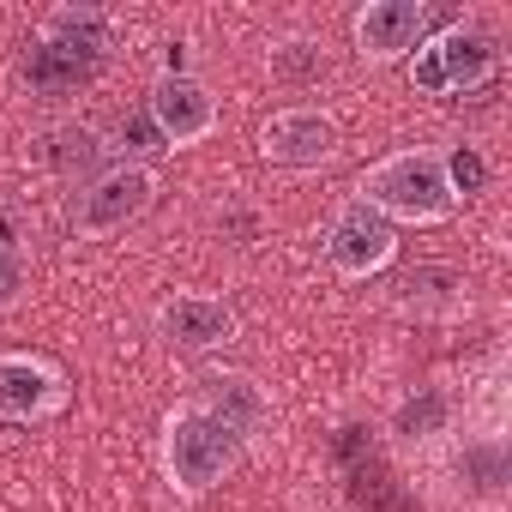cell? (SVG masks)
Instances as JSON below:
<instances>
[{"label":"cell","mask_w":512,"mask_h":512,"mask_svg":"<svg viewBox=\"0 0 512 512\" xmlns=\"http://www.w3.org/2000/svg\"><path fill=\"white\" fill-rule=\"evenodd\" d=\"M31 290V266H25V253L0 241V314H13Z\"/></svg>","instance_id":"d6986e66"},{"label":"cell","mask_w":512,"mask_h":512,"mask_svg":"<svg viewBox=\"0 0 512 512\" xmlns=\"http://www.w3.org/2000/svg\"><path fill=\"white\" fill-rule=\"evenodd\" d=\"M97 163H103V139L91 133V127H79V121H61L55 133H49V169L61 175V181H91L97 175Z\"/></svg>","instance_id":"9a60e30c"},{"label":"cell","mask_w":512,"mask_h":512,"mask_svg":"<svg viewBox=\"0 0 512 512\" xmlns=\"http://www.w3.org/2000/svg\"><path fill=\"white\" fill-rule=\"evenodd\" d=\"M446 428H452V398H446L440 386H416V392L392 410V434L410 440V446H416V440H440Z\"/></svg>","instance_id":"2e32d148"},{"label":"cell","mask_w":512,"mask_h":512,"mask_svg":"<svg viewBox=\"0 0 512 512\" xmlns=\"http://www.w3.org/2000/svg\"><path fill=\"white\" fill-rule=\"evenodd\" d=\"M446 181H452V199H476V193H482V181H488V163H482V151H476V145H458V151H446Z\"/></svg>","instance_id":"ac0fdd59"},{"label":"cell","mask_w":512,"mask_h":512,"mask_svg":"<svg viewBox=\"0 0 512 512\" xmlns=\"http://www.w3.org/2000/svg\"><path fill=\"white\" fill-rule=\"evenodd\" d=\"M338 151H344L338 115L320 109V103H290V109H278V115L260 127V157H266L272 169H296V175H308V169L338 163Z\"/></svg>","instance_id":"8992f818"},{"label":"cell","mask_w":512,"mask_h":512,"mask_svg":"<svg viewBox=\"0 0 512 512\" xmlns=\"http://www.w3.org/2000/svg\"><path fill=\"white\" fill-rule=\"evenodd\" d=\"M199 404H205L211 416H223V422H229L247 446L272 428V392H266L260 380H253V374H241V368L211 374V380H205V392H199Z\"/></svg>","instance_id":"7c38bea8"},{"label":"cell","mask_w":512,"mask_h":512,"mask_svg":"<svg viewBox=\"0 0 512 512\" xmlns=\"http://www.w3.org/2000/svg\"><path fill=\"white\" fill-rule=\"evenodd\" d=\"M404 73L422 97H470L500 79V43L476 19H452L422 37V49L404 61Z\"/></svg>","instance_id":"3957f363"},{"label":"cell","mask_w":512,"mask_h":512,"mask_svg":"<svg viewBox=\"0 0 512 512\" xmlns=\"http://www.w3.org/2000/svg\"><path fill=\"white\" fill-rule=\"evenodd\" d=\"M145 121L157 127L163 151H187V145H199V139L217 133L223 109H217V97H211L205 79H193V73H157L151 91H145Z\"/></svg>","instance_id":"52a82bcc"},{"label":"cell","mask_w":512,"mask_h":512,"mask_svg":"<svg viewBox=\"0 0 512 512\" xmlns=\"http://www.w3.org/2000/svg\"><path fill=\"white\" fill-rule=\"evenodd\" d=\"M241 458H247V440L223 416H211L199 398H187L163 416V482L181 500H205L217 482H229L241 470Z\"/></svg>","instance_id":"7a4b0ae2"},{"label":"cell","mask_w":512,"mask_h":512,"mask_svg":"<svg viewBox=\"0 0 512 512\" xmlns=\"http://www.w3.org/2000/svg\"><path fill=\"white\" fill-rule=\"evenodd\" d=\"M434 13L428 0H368V7L350 19V37H356V55L368 67H398L422 49Z\"/></svg>","instance_id":"30bf717a"},{"label":"cell","mask_w":512,"mask_h":512,"mask_svg":"<svg viewBox=\"0 0 512 512\" xmlns=\"http://www.w3.org/2000/svg\"><path fill=\"white\" fill-rule=\"evenodd\" d=\"M157 338L181 356H217L241 338V314L211 290H175L157 308Z\"/></svg>","instance_id":"ba28073f"},{"label":"cell","mask_w":512,"mask_h":512,"mask_svg":"<svg viewBox=\"0 0 512 512\" xmlns=\"http://www.w3.org/2000/svg\"><path fill=\"white\" fill-rule=\"evenodd\" d=\"M73 386L49 356L0 350V422H55L67 410Z\"/></svg>","instance_id":"9c48e42d"},{"label":"cell","mask_w":512,"mask_h":512,"mask_svg":"<svg viewBox=\"0 0 512 512\" xmlns=\"http://www.w3.org/2000/svg\"><path fill=\"white\" fill-rule=\"evenodd\" d=\"M452 470L464 476V494L476 506H500V494H506V440H500V428H488L482 440H464Z\"/></svg>","instance_id":"5bb4252c"},{"label":"cell","mask_w":512,"mask_h":512,"mask_svg":"<svg viewBox=\"0 0 512 512\" xmlns=\"http://www.w3.org/2000/svg\"><path fill=\"white\" fill-rule=\"evenodd\" d=\"M109 37H115V13H109V7H55V13L37 25V43H43V49L67 55V61H79V67H91V73L103 67Z\"/></svg>","instance_id":"8fae6325"},{"label":"cell","mask_w":512,"mask_h":512,"mask_svg":"<svg viewBox=\"0 0 512 512\" xmlns=\"http://www.w3.org/2000/svg\"><path fill=\"white\" fill-rule=\"evenodd\" d=\"M458 290H464V278L452 266H416L398 278V308L404 314H440L458 302Z\"/></svg>","instance_id":"e0dca14e"},{"label":"cell","mask_w":512,"mask_h":512,"mask_svg":"<svg viewBox=\"0 0 512 512\" xmlns=\"http://www.w3.org/2000/svg\"><path fill=\"white\" fill-rule=\"evenodd\" d=\"M356 199L368 211H380L392 229H440L458 199H452V181H446V151L440 145H404L380 163H368Z\"/></svg>","instance_id":"6da1fadb"},{"label":"cell","mask_w":512,"mask_h":512,"mask_svg":"<svg viewBox=\"0 0 512 512\" xmlns=\"http://www.w3.org/2000/svg\"><path fill=\"white\" fill-rule=\"evenodd\" d=\"M266 73H272V85H284V91H314L320 79H332V55H326V43L320 37H278L272 49H266Z\"/></svg>","instance_id":"4fadbf2b"},{"label":"cell","mask_w":512,"mask_h":512,"mask_svg":"<svg viewBox=\"0 0 512 512\" xmlns=\"http://www.w3.org/2000/svg\"><path fill=\"white\" fill-rule=\"evenodd\" d=\"M320 253H326V266H332L344 284H368V278H380V272L398 260V229H392L380 211H368L362 199H344V205L332 211L326 235H320Z\"/></svg>","instance_id":"5b68a950"},{"label":"cell","mask_w":512,"mask_h":512,"mask_svg":"<svg viewBox=\"0 0 512 512\" xmlns=\"http://www.w3.org/2000/svg\"><path fill=\"white\" fill-rule=\"evenodd\" d=\"M157 193H163V181H157V169L151 163H109V169H97L79 193H73V229H79V241H109V235H121V229H133L151 205H157Z\"/></svg>","instance_id":"277c9868"}]
</instances>
